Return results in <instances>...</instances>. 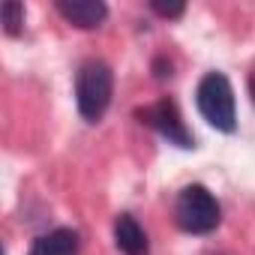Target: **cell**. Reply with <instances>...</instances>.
I'll list each match as a JSON object with an SVG mask.
<instances>
[{
    "label": "cell",
    "mask_w": 255,
    "mask_h": 255,
    "mask_svg": "<svg viewBox=\"0 0 255 255\" xmlns=\"http://www.w3.org/2000/svg\"><path fill=\"white\" fill-rule=\"evenodd\" d=\"M195 105L201 117L219 132H234L237 129V102H234V87L222 72H207L198 87H195Z\"/></svg>",
    "instance_id": "obj_3"
},
{
    "label": "cell",
    "mask_w": 255,
    "mask_h": 255,
    "mask_svg": "<svg viewBox=\"0 0 255 255\" xmlns=\"http://www.w3.org/2000/svg\"><path fill=\"white\" fill-rule=\"evenodd\" d=\"M135 117H138L144 126H150L153 132H159L168 144L183 147V150H192V147H195V135L186 129V123H183V117H180L177 105H174L168 96L156 99L153 105L135 108Z\"/></svg>",
    "instance_id": "obj_4"
},
{
    "label": "cell",
    "mask_w": 255,
    "mask_h": 255,
    "mask_svg": "<svg viewBox=\"0 0 255 255\" xmlns=\"http://www.w3.org/2000/svg\"><path fill=\"white\" fill-rule=\"evenodd\" d=\"M114 243L123 255H150L147 231L138 225V219L132 213H120L114 219Z\"/></svg>",
    "instance_id": "obj_6"
},
{
    "label": "cell",
    "mask_w": 255,
    "mask_h": 255,
    "mask_svg": "<svg viewBox=\"0 0 255 255\" xmlns=\"http://www.w3.org/2000/svg\"><path fill=\"white\" fill-rule=\"evenodd\" d=\"M81 237L75 228H54L48 234H39L27 255H78Z\"/></svg>",
    "instance_id": "obj_7"
},
{
    "label": "cell",
    "mask_w": 255,
    "mask_h": 255,
    "mask_svg": "<svg viewBox=\"0 0 255 255\" xmlns=\"http://www.w3.org/2000/svg\"><path fill=\"white\" fill-rule=\"evenodd\" d=\"M150 9L159 18H180L186 12V3H165V0H150Z\"/></svg>",
    "instance_id": "obj_9"
},
{
    "label": "cell",
    "mask_w": 255,
    "mask_h": 255,
    "mask_svg": "<svg viewBox=\"0 0 255 255\" xmlns=\"http://www.w3.org/2000/svg\"><path fill=\"white\" fill-rule=\"evenodd\" d=\"M54 6L69 24H75L81 30H93L108 18V6L102 0H57Z\"/></svg>",
    "instance_id": "obj_5"
},
{
    "label": "cell",
    "mask_w": 255,
    "mask_h": 255,
    "mask_svg": "<svg viewBox=\"0 0 255 255\" xmlns=\"http://www.w3.org/2000/svg\"><path fill=\"white\" fill-rule=\"evenodd\" d=\"M150 69H153V75H156V78H171V69H174V66H171V60H168L165 54H156Z\"/></svg>",
    "instance_id": "obj_10"
},
{
    "label": "cell",
    "mask_w": 255,
    "mask_h": 255,
    "mask_svg": "<svg viewBox=\"0 0 255 255\" xmlns=\"http://www.w3.org/2000/svg\"><path fill=\"white\" fill-rule=\"evenodd\" d=\"M0 21H3V30L9 36H18L24 30V6L18 0H6L3 9H0Z\"/></svg>",
    "instance_id": "obj_8"
},
{
    "label": "cell",
    "mask_w": 255,
    "mask_h": 255,
    "mask_svg": "<svg viewBox=\"0 0 255 255\" xmlns=\"http://www.w3.org/2000/svg\"><path fill=\"white\" fill-rule=\"evenodd\" d=\"M114 93V72L105 60H87L75 72V105L78 114L90 123L102 120V114L111 105Z\"/></svg>",
    "instance_id": "obj_1"
},
{
    "label": "cell",
    "mask_w": 255,
    "mask_h": 255,
    "mask_svg": "<svg viewBox=\"0 0 255 255\" xmlns=\"http://www.w3.org/2000/svg\"><path fill=\"white\" fill-rule=\"evenodd\" d=\"M174 222L186 234H210L222 222V207L201 183H189L174 198Z\"/></svg>",
    "instance_id": "obj_2"
}]
</instances>
